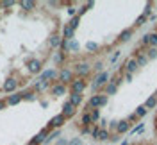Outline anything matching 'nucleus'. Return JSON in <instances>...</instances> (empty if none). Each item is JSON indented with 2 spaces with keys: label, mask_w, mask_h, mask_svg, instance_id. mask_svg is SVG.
<instances>
[{
  "label": "nucleus",
  "mask_w": 157,
  "mask_h": 145,
  "mask_svg": "<svg viewBox=\"0 0 157 145\" xmlns=\"http://www.w3.org/2000/svg\"><path fill=\"white\" fill-rule=\"evenodd\" d=\"M157 109V16L107 72L89 83L73 120L118 143Z\"/></svg>",
  "instance_id": "1"
},
{
  "label": "nucleus",
  "mask_w": 157,
  "mask_h": 145,
  "mask_svg": "<svg viewBox=\"0 0 157 145\" xmlns=\"http://www.w3.org/2000/svg\"><path fill=\"white\" fill-rule=\"evenodd\" d=\"M157 2H84L66 20L57 72L88 79L114 65L155 18Z\"/></svg>",
  "instance_id": "2"
},
{
  "label": "nucleus",
  "mask_w": 157,
  "mask_h": 145,
  "mask_svg": "<svg viewBox=\"0 0 157 145\" xmlns=\"http://www.w3.org/2000/svg\"><path fill=\"white\" fill-rule=\"evenodd\" d=\"M71 2H0V97L47 75L61 48Z\"/></svg>",
  "instance_id": "3"
},
{
  "label": "nucleus",
  "mask_w": 157,
  "mask_h": 145,
  "mask_svg": "<svg viewBox=\"0 0 157 145\" xmlns=\"http://www.w3.org/2000/svg\"><path fill=\"white\" fill-rule=\"evenodd\" d=\"M88 86V79L56 72L0 97V145H39L77 115Z\"/></svg>",
  "instance_id": "4"
},
{
  "label": "nucleus",
  "mask_w": 157,
  "mask_h": 145,
  "mask_svg": "<svg viewBox=\"0 0 157 145\" xmlns=\"http://www.w3.org/2000/svg\"><path fill=\"white\" fill-rule=\"evenodd\" d=\"M39 145H116L113 142H105L102 138L95 136L93 133L86 131L82 126L71 118L64 126L50 133Z\"/></svg>",
  "instance_id": "5"
},
{
  "label": "nucleus",
  "mask_w": 157,
  "mask_h": 145,
  "mask_svg": "<svg viewBox=\"0 0 157 145\" xmlns=\"http://www.w3.org/2000/svg\"><path fill=\"white\" fill-rule=\"evenodd\" d=\"M125 145H157V142L154 138H137V140L127 142Z\"/></svg>",
  "instance_id": "6"
},
{
  "label": "nucleus",
  "mask_w": 157,
  "mask_h": 145,
  "mask_svg": "<svg viewBox=\"0 0 157 145\" xmlns=\"http://www.w3.org/2000/svg\"><path fill=\"white\" fill-rule=\"evenodd\" d=\"M152 138L157 142V109L152 115Z\"/></svg>",
  "instance_id": "7"
}]
</instances>
